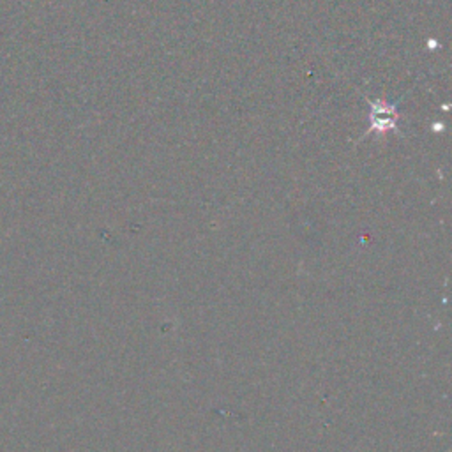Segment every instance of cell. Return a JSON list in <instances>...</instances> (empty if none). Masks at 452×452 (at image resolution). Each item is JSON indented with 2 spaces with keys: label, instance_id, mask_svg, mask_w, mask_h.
I'll list each match as a JSON object with an SVG mask.
<instances>
[{
  "label": "cell",
  "instance_id": "1",
  "mask_svg": "<svg viewBox=\"0 0 452 452\" xmlns=\"http://www.w3.org/2000/svg\"><path fill=\"white\" fill-rule=\"evenodd\" d=\"M396 120H398V113H396L394 105H387L385 101H378L373 105V112H371L373 129H378V131L394 129Z\"/></svg>",
  "mask_w": 452,
  "mask_h": 452
}]
</instances>
